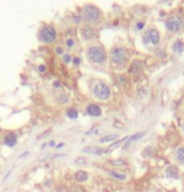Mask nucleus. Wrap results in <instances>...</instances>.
I'll list each match as a JSON object with an SVG mask.
<instances>
[{"instance_id":"1","label":"nucleus","mask_w":184,"mask_h":192,"mask_svg":"<svg viewBox=\"0 0 184 192\" xmlns=\"http://www.w3.org/2000/svg\"><path fill=\"white\" fill-rule=\"evenodd\" d=\"M85 57L90 65L100 66L106 63L108 52H106L104 45H102L99 43H93V44H89L85 48Z\"/></svg>"},{"instance_id":"2","label":"nucleus","mask_w":184,"mask_h":192,"mask_svg":"<svg viewBox=\"0 0 184 192\" xmlns=\"http://www.w3.org/2000/svg\"><path fill=\"white\" fill-rule=\"evenodd\" d=\"M108 59L115 69H124L129 64V51L123 45H114L108 52Z\"/></svg>"},{"instance_id":"3","label":"nucleus","mask_w":184,"mask_h":192,"mask_svg":"<svg viewBox=\"0 0 184 192\" xmlns=\"http://www.w3.org/2000/svg\"><path fill=\"white\" fill-rule=\"evenodd\" d=\"M38 40L42 44L45 45H51L55 44L58 40V30L51 24H45L43 25L39 31H38Z\"/></svg>"},{"instance_id":"4","label":"nucleus","mask_w":184,"mask_h":192,"mask_svg":"<svg viewBox=\"0 0 184 192\" xmlns=\"http://www.w3.org/2000/svg\"><path fill=\"white\" fill-rule=\"evenodd\" d=\"M82 16H83V20L86 24L93 25V24L100 23L102 17H103V13L98 6H95L93 4H86L82 9Z\"/></svg>"},{"instance_id":"5","label":"nucleus","mask_w":184,"mask_h":192,"mask_svg":"<svg viewBox=\"0 0 184 192\" xmlns=\"http://www.w3.org/2000/svg\"><path fill=\"white\" fill-rule=\"evenodd\" d=\"M91 95H93L97 100L106 102L112 98V89H110V86L106 83H104L102 80H97L93 84V87H91Z\"/></svg>"},{"instance_id":"6","label":"nucleus","mask_w":184,"mask_h":192,"mask_svg":"<svg viewBox=\"0 0 184 192\" xmlns=\"http://www.w3.org/2000/svg\"><path fill=\"white\" fill-rule=\"evenodd\" d=\"M142 41L144 45L158 46L160 43V33L155 26H149L144 29L142 34Z\"/></svg>"},{"instance_id":"7","label":"nucleus","mask_w":184,"mask_h":192,"mask_svg":"<svg viewBox=\"0 0 184 192\" xmlns=\"http://www.w3.org/2000/svg\"><path fill=\"white\" fill-rule=\"evenodd\" d=\"M79 34H80L82 40L85 43L93 44L94 41H97L99 39V31L93 25H89V24L82 25L79 29Z\"/></svg>"},{"instance_id":"8","label":"nucleus","mask_w":184,"mask_h":192,"mask_svg":"<svg viewBox=\"0 0 184 192\" xmlns=\"http://www.w3.org/2000/svg\"><path fill=\"white\" fill-rule=\"evenodd\" d=\"M164 25H165V29H167L169 33L177 34L184 28V21H183V17L180 15L174 14V15H170L169 17L165 19Z\"/></svg>"},{"instance_id":"9","label":"nucleus","mask_w":184,"mask_h":192,"mask_svg":"<svg viewBox=\"0 0 184 192\" xmlns=\"http://www.w3.org/2000/svg\"><path fill=\"white\" fill-rule=\"evenodd\" d=\"M129 74L133 78V80H138L143 74V61L138 60V59L133 60L129 66Z\"/></svg>"},{"instance_id":"10","label":"nucleus","mask_w":184,"mask_h":192,"mask_svg":"<svg viewBox=\"0 0 184 192\" xmlns=\"http://www.w3.org/2000/svg\"><path fill=\"white\" fill-rule=\"evenodd\" d=\"M85 112H86V115H89V116H91V117H99L102 115V112H103V110L98 104L91 102L85 107Z\"/></svg>"},{"instance_id":"11","label":"nucleus","mask_w":184,"mask_h":192,"mask_svg":"<svg viewBox=\"0 0 184 192\" xmlns=\"http://www.w3.org/2000/svg\"><path fill=\"white\" fill-rule=\"evenodd\" d=\"M165 177L167 179H172V180H177L179 179V168L175 165H170L169 167L165 168Z\"/></svg>"},{"instance_id":"12","label":"nucleus","mask_w":184,"mask_h":192,"mask_svg":"<svg viewBox=\"0 0 184 192\" xmlns=\"http://www.w3.org/2000/svg\"><path fill=\"white\" fill-rule=\"evenodd\" d=\"M3 142L8 147H14L18 144V135L15 132H9V133H6V135H5Z\"/></svg>"},{"instance_id":"13","label":"nucleus","mask_w":184,"mask_h":192,"mask_svg":"<svg viewBox=\"0 0 184 192\" xmlns=\"http://www.w3.org/2000/svg\"><path fill=\"white\" fill-rule=\"evenodd\" d=\"M74 180L78 182V183H84L89 180V174L86 171L84 170H78L75 171V174H74Z\"/></svg>"},{"instance_id":"14","label":"nucleus","mask_w":184,"mask_h":192,"mask_svg":"<svg viewBox=\"0 0 184 192\" xmlns=\"http://www.w3.org/2000/svg\"><path fill=\"white\" fill-rule=\"evenodd\" d=\"M108 172V175L112 177V179H114L115 181H125L126 180V175L125 174H123V172H120V171H117V170H108L106 171Z\"/></svg>"},{"instance_id":"15","label":"nucleus","mask_w":184,"mask_h":192,"mask_svg":"<svg viewBox=\"0 0 184 192\" xmlns=\"http://www.w3.org/2000/svg\"><path fill=\"white\" fill-rule=\"evenodd\" d=\"M83 152L85 153H93V155H102V153H106V150L98 147V146H86L83 148Z\"/></svg>"},{"instance_id":"16","label":"nucleus","mask_w":184,"mask_h":192,"mask_svg":"<svg viewBox=\"0 0 184 192\" xmlns=\"http://www.w3.org/2000/svg\"><path fill=\"white\" fill-rule=\"evenodd\" d=\"M78 45V41L74 36H68L65 41H64V48L68 49V50H73V49H75Z\"/></svg>"},{"instance_id":"17","label":"nucleus","mask_w":184,"mask_h":192,"mask_svg":"<svg viewBox=\"0 0 184 192\" xmlns=\"http://www.w3.org/2000/svg\"><path fill=\"white\" fill-rule=\"evenodd\" d=\"M172 50H173L175 54H182V52H184V41L180 40V39L174 40V43L172 44Z\"/></svg>"},{"instance_id":"18","label":"nucleus","mask_w":184,"mask_h":192,"mask_svg":"<svg viewBox=\"0 0 184 192\" xmlns=\"http://www.w3.org/2000/svg\"><path fill=\"white\" fill-rule=\"evenodd\" d=\"M144 135H145V132H137V133H134V135L129 136V137L126 139V142H125V145H124V148L129 147V145H132L133 142H135L137 140H139L140 137H143Z\"/></svg>"},{"instance_id":"19","label":"nucleus","mask_w":184,"mask_h":192,"mask_svg":"<svg viewBox=\"0 0 184 192\" xmlns=\"http://www.w3.org/2000/svg\"><path fill=\"white\" fill-rule=\"evenodd\" d=\"M174 156H175L177 162H179V163H184V146H179V147H177Z\"/></svg>"},{"instance_id":"20","label":"nucleus","mask_w":184,"mask_h":192,"mask_svg":"<svg viewBox=\"0 0 184 192\" xmlns=\"http://www.w3.org/2000/svg\"><path fill=\"white\" fill-rule=\"evenodd\" d=\"M115 140H118V135H117V133H110V135H105V136L100 137L99 139V142L100 144H109V142L113 144V141H115Z\"/></svg>"},{"instance_id":"21","label":"nucleus","mask_w":184,"mask_h":192,"mask_svg":"<svg viewBox=\"0 0 184 192\" xmlns=\"http://www.w3.org/2000/svg\"><path fill=\"white\" fill-rule=\"evenodd\" d=\"M66 116L69 117V119H71V120H77L78 119V116H79V112H78V110L77 109H68L66 110Z\"/></svg>"},{"instance_id":"22","label":"nucleus","mask_w":184,"mask_h":192,"mask_svg":"<svg viewBox=\"0 0 184 192\" xmlns=\"http://www.w3.org/2000/svg\"><path fill=\"white\" fill-rule=\"evenodd\" d=\"M54 52H55V55H58V56L62 57L65 54V48L63 45H55L54 46Z\"/></svg>"},{"instance_id":"23","label":"nucleus","mask_w":184,"mask_h":192,"mask_svg":"<svg viewBox=\"0 0 184 192\" xmlns=\"http://www.w3.org/2000/svg\"><path fill=\"white\" fill-rule=\"evenodd\" d=\"M144 28H145V21L144 20H139L134 24V29L135 31H144Z\"/></svg>"},{"instance_id":"24","label":"nucleus","mask_w":184,"mask_h":192,"mask_svg":"<svg viewBox=\"0 0 184 192\" xmlns=\"http://www.w3.org/2000/svg\"><path fill=\"white\" fill-rule=\"evenodd\" d=\"M62 61H63L64 64H70V63L73 61V56H71L69 52H65V54L62 56Z\"/></svg>"},{"instance_id":"25","label":"nucleus","mask_w":184,"mask_h":192,"mask_svg":"<svg viewBox=\"0 0 184 192\" xmlns=\"http://www.w3.org/2000/svg\"><path fill=\"white\" fill-rule=\"evenodd\" d=\"M70 101V99H69V96L65 94V92H62L60 95H59V102L60 104H68Z\"/></svg>"},{"instance_id":"26","label":"nucleus","mask_w":184,"mask_h":192,"mask_svg":"<svg viewBox=\"0 0 184 192\" xmlns=\"http://www.w3.org/2000/svg\"><path fill=\"white\" fill-rule=\"evenodd\" d=\"M117 79H118L119 84H122V85H126L128 78H126L125 75H123V74H118V75H117Z\"/></svg>"},{"instance_id":"27","label":"nucleus","mask_w":184,"mask_h":192,"mask_svg":"<svg viewBox=\"0 0 184 192\" xmlns=\"http://www.w3.org/2000/svg\"><path fill=\"white\" fill-rule=\"evenodd\" d=\"M110 163H112L113 166H124V165H126L125 160H110Z\"/></svg>"},{"instance_id":"28","label":"nucleus","mask_w":184,"mask_h":192,"mask_svg":"<svg viewBox=\"0 0 184 192\" xmlns=\"http://www.w3.org/2000/svg\"><path fill=\"white\" fill-rule=\"evenodd\" d=\"M73 65H74V66H80V64H82V59H80V57L79 56H73Z\"/></svg>"},{"instance_id":"29","label":"nucleus","mask_w":184,"mask_h":192,"mask_svg":"<svg viewBox=\"0 0 184 192\" xmlns=\"http://www.w3.org/2000/svg\"><path fill=\"white\" fill-rule=\"evenodd\" d=\"M73 19H74L75 24H82L83 23V16L82 15H74V16H73Z\"/></svg>"},{"instance_id":"30","label":"nucleus","mask_w":184,"mask_h":192,"mask_svg":"<svg viewBox=\"0 0 184 192\" xmlns=\"http://www.w3.org/2000/svg\"><path fill=\"white\" fill-rule=\"evenodd\" d=\"M38 71H39L40 74H45V72L48 71V69H46L45 65H39V66H38Z\"/></svg>"},{"instance_id":"31","label":"nucleus","mask_w":184,"mask_h":192,"mask_svg":"<svg viewBox=\"0 0 184 192\" xmlns=\"http://www.w3.org/2000/svg\"><path fill=\"white\" fill-rule=\"evenodd\" d=\"M85 161H86V160H85V159H82V157L77 159V163H82V162H83V163H85Z\"/></svg>"},{"instance_id":"32","label":"nucleus","mask_w":184,"mask_h":192,"mask_svg":"<svg viewBox=\"0 0 184 192\" xmlns=\"http://www.w3.org/2000/svg\"><path fill=\"white\" fill-rule=\"evenodd\" d=\"M54 86H55V87H59V86H60V83H59V81L57 80V83H55V84H54Z\"/></svg>"},{"instance_id":"33","label":"nucleus","mask_w":184,"mask_h":192,"mask_svg":"<svg viewBox=\"0 0 184 192\" xmlns=\"http://www.w3.org/2000/svg\"><path fill=\"white\" fill-rule=\"evenodd\" d=\"M49 145H50V146H55V141H51V142H49Z\"/></svg>"},{"instance_id":"34","label":"nucleus","mask_w":184,"mask_h":192,"mask_svg":"<svg viewBox=\"0 0 184 192\" xmlns=\"http://www.w3.org/2000/svg\"><path fill=\"white\" fill-rule=\"evenodd\" d=\"M64 146V144H59L58 146H57V148H60V147H63Z\"/></svg>"},{"instance_id":"35","label":"nucleus","mask_w":184,"mask_h":192,"mask_svg":"<svg viewBox=\"0 0 184 192\" xmlns=\"http://www.w3.org/2000/svg\"><path fill=\"white\" fill-rule=\"evenodd\" d=\"M182 131L184 132V122H183V125H182Z\"/></svg>"}]
</instances>
